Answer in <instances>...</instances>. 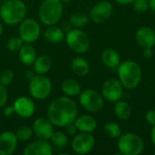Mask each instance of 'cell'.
<instances>
[{
  "mask_svg": "<svg viewBox=\"0 0 155 155\" xmlns=\"http://www.w3.org/2000/svg\"><path fill=\"white\" fill-rule=\"evenodd\" d=\"M77 105L69 97L60 96L54 99L47 109V119L53 125L65 127L72 124L77 117Z\"/></svg>",
  "mask_w": 155,
  "mask_h": 155,
  "instance_id": "cell-1",
  "label": "cell"
},
{
  "mask_svg": "<svg viewBox=\"0 0 155 155\" xmlns=\"http://www.w3.org/2000/svg\"><path fill=\"white\" fill-rule=\"evenodd\" d=\"M116 69L118 79L125 89L133 90L140 84L143 77V71L140 64L132 60L121 62Z\"/></svg>",
  "mask_w": 155,
  "mask_h": 155,
  "instance_id": "cell-2",
  "label": "cell"
},
{
  "mask_svg": "<svg viewBox=\"0 0 155 155\" xmlns=\"http://www.w3.org/2000/svg\"><path fill=\"white\" fill-rule=\"evenodd\" d=\"M26 15V5L22 0H6L0 6V16L8 25L20 24Z\"/></svg>",
  "mask_w": 155,
  "mask_h": 155,
  "instance_id": "cell-3",
  "label": "cell"
},
{
  "mask_svg": "<svg viewBox=\"0 0 155 155\" xmlns=\"http://www.w3.org/2000/svg\"><path fill=\"white\" fill-rule=\"evenodd\" d=\"M64 11V5L60 0H44L39 6V18L48 26L59 22Z\"/></svg>",
  "mask_w": 155,
  "mask_h": 155,
  "instance_id": "cell-4",
  "label": "cell"
},
{
  "mask_svg": "<svg viewBox=\"0 0 155 155\" xmlns=\"http://www.w3.org/2000/svg\"><path fill=\"white\" fill-rule=\"evenodd\" d=\"M116 146L120 154L139 155L143 152L144 143L140 135L134 133H125L117 139Z\"/></svg>",
  "mask_w": 155,
  "mask_h": 155,
  "instance_id": "cell-5",
  "label": "cell"
},
{
  "mask_svg": "<svg viewBox=\"0 0 155 155\" xmlns=\"http://www.w3.org/2000/svg\"><path fill=\"white\" fill-rule=\"evenodd\" d=\"M65 40L69 48L76 54H84L90 48V38L88 35L80 28L71 29L68 31Z\"/></svg>",
  "mask_w": 155,
  "mask_h": 155,
  "instance_id": "cell-6",
  "label": "cell"
},
{
  "mask_svg": "<svg viewBox=\"0 0 155 155\" xmlns=\"http://www.w3.org/2000/svg\"><path fill=\"white\" fill-rule=\"evenodd\" d=\"M79 102L82 107L91 114L100 113L104 106L102 94L94 89H86L80 93Z\"/></svg>",
  "mask_w": 155,
  "mask_h": 155,
  "instance_id": "cell-7",
  "label": "cell"
},
{
  "mask_svg": "<svg viewBox=\"0 0 155 155\" xmlns=\"http://www.w3.org/2000/svg\"><path fill=\"white\" fill-rule=\"evenodd\" d=\"M52 91V83L48 77L37 74L34 75L29 83V93L36 100L46 99Z\"/></svg>",
  "mask_w": 155,
  "mask_h": 155,
  "instance_id": "cell-8",
  "label": "cell"
},
{
  "mask_svg": "<svg viewBox=\"0 0 155 155\" xmlns=\"http://www.w3.org/2000/svg\"><path fill=\"white\" fill-rule=\"evenodd\" d=\"M19 36L26 44L35 42L41 33V28L38 23L32 18L24 19L19 25Z\"/></svg>",
  "mask_w": 155,
  "mask_h": 155,
  "instance_id": "cell-9",
  "label": "cell"
},
{
  "mask_svg": "<svg viewBox=\"0 0 155 155\" xmlns=\"http://www.w3.org/2000/svg\"><path fill=\"white\" fill-rule=\"evenodd\" d=\"M124 86L119 79L109 78L102 86V95L104 100L115 103L122 99L124 95Z\"/></svg>",
  "mask_w": 155,
  "mask_h": 155,
  "instance_id": "cell-10",
  "label": "cell"
},
{
  "mask_svg": "<svg viewBox=\"0 0 155 155\" xmlns=\"http://www.w3.org/2000/svg\"><path fill=\"white\" fill-rule=\"evenodd\" d=\"M114 12L113 4L109 1H100L90 10L89 17L96 24H101L108 20Z\"/></svg>",
  "mask_w": 155,
  "mask_h": 155,
  "instance_id": "cell-11",
  "label": "cell"
},
{
  "mask_svg": "<svg viewBox=\"0 0 155 155\" xmlns=\"http://www.w3.org/2000/svg\"><path fill=\"white\" fill-rule=\"evenodd\" d=\"M95 138L91 133H82L75 135L72 141V148L78 154L89 153L94 147Z\"/></svg>",
  "mask_w": 155,
  "mask_h": 155,
  "instance_id": "cell-12",
  "label": "cell"
},
{
  "mask_svg": "<svg viewBox=\"0 0 155 155\" xmlns=\"http://www.w3.org/2000/svg\"><path fill=\"white\" fill-rule=\"evenodd\" d=\"M13 106L15 109V113L22 118L31 117L35 111V105L34 101L26 96L18 97L15 101Z\"/></svg>",
  "mask_w": 155,
  "mask_h": 155,
  "instance_id": "cell-13",
  "label": "cell"
},
{
  "mask_svg": "<svg viewBox=\"0 0 155 155\" xmlns=\"http://www.w3.org/2000/svg\"><path fill=\"white\" fill-rule=\"evenodd\" d=\"M32 129L34 134L38 139H43V140H50L54 133L53 124L48 119L43 117H39L35 120Z\"/></svg>",
  "mask_w": 155,
  "mask_h": 155,
  "instance_id": "cell-14",
  "label": "cell"
},
{
  "mask_svg": "<svg viewBox=\"0 0 155 155\" xmlns=\"http://www.w3.org/2000/svg\"><path fill=\"white\" fill-rule=\"evenodd\" d=\"M18 140L15 133L3 132L0 134V155H11L16 150Z\"/></svg>",
  "mask_w": 155,
  "mask_h": 155,
  "instance_id": "cell-15",
  "label": "cell"
},
{
  "mask_svg": "<svg viewBox=\"0 0 155 155\" xmlns=\"http://www.w3.org/2000/svg\"><path fill=\"white\" fill-rule=\"evenodd\" d=\"M25 155H52L53 146L48 140L38 139L29 143L24 150Z\"/></svg>",
  "mask_w": 155,
  "mask_h": 155,
  "instance_id": "cell-16",
  "label": "cell"
},
{
  "mask_svg": "<svg viewBox=\"0 0 155 155\" xmlns=\"http://www.w3.org/2000/svg\"><path fill=\"white\" fill-rule=\"evenodd\" d=\"M135 40L142 48L155 46V31L149 26H142L135 33Z\"/></svg>",
  "mask_w": 155,
  "mask_h": 155,
  "instance_id": "cell-17",
  "label": "cell"
},
{
  "mask_svg": "<svg viewBox=\"0 0 155 155\" xmlns=\"http://www.w3.org/2000/svg\"><path fill=\"white\" fill-rule=\"evenodd\" d=\"M74 124H75L78 131L82 133H93L97 127L96 120L88 114H84L76 117Z\"/></svg>",
  "mask_w": 155,
  "mask_h": 155,
  "instance_id": "cell-18",
  "label": "cell"
},
{
  "mask_svg": "<svg viewBox=\"0 0 155 155\" xmlns=\"http://www.w3.org/2000/svg\"><path fill=\"white\" fill-rule=\"evenodd\" d=\"M102 62L108 68H117L121 64V56L117 51L108 48L102 54Z\"/></svg>",
  "mask_w": 155,
  "mask_h": 155,
  "instance_id": "cell-19",
  "label": "cell"
},
{
  "mask_svg": "<svg viewBox=\"0 0 155 155\" xmlns=\"http://www.w3.org/2000/svg\"><path fill=\"white\" fill-rule=\"evenodd\" d=\"M114 112L115 116L121 121H127L132 115V106L131 104L124 100H119L115 102Z\"/></svg>",
  "mask_w": 155,
  "mask_h": 155,
  "instance_id": "cell-20",
  "label": "cell"
},
{
  "mask_svg": "<svg viewBox=\"0 0 155 155\" xmlns=\"http://www.w3.org/2000/svg\"><path fill=\"white\" fill-rule=\"evenodd\" d=\"M19 59L25 65H31L36 59V51L30 44L23 45L19 50Z\"/></svg>",
  "mask_w": 155,
  "mask_h": 155,
  "instance_id": "cell-21",
  "label": "cell"
},
{
  "mask_svg": "<svg viewBox=\"0 0 155 155\" xmlns=\"http://www.w3.org/2000/svg\"><path fill=\"white\" fill-rule=\"evenodd\" d=\"M71 65H72L73 72L78 76H81V77L85 76L90 72V64L84 57L77 56L74 58Z\"/></svg>",
  "mask_w": 155,
  "mask_h": 155,
  "instance_id": "cell-22",
  "label": "cell"
},
{
  "mask_svg": "<svg viewBox=\"0 0 155 155\" xmlns=\"http://www.w3.org/2000/svg\"><path fill=\"white\" fill-rule=\"evenodd\" d=\"M33 64H34V70L36 74H45L52 67V59L48 55L43 54L36 57Z\"/></svg>",
  "mask_w": 155,
  "mask_h": 155,
  "instance_id": "cell-23",
  "label": "cell"
},
{
  "mask_svg": "<svg viewBox=\"0 0 155 155\" xmlns=\"http://www.w3.org/2000/svg\"><path fill=\"white\" fill-rule=\"evenodd\" d=\"M45 38L47 42L51 44L60 43L64 39V31L54 25H51L45 32Z\"/></svg>",
  "mask_w": 155,
  "mask_h": 155,
  "instance_id": "cell-24",
  "label": "cell"
},
{
  "mask_svg": "<svg viewBox=\"0 0 155 155\" xmlns=\"http://www.w3.org/2000/svg\"><path fill=\"white\" fill-rule=\"evenodd\" d=\"M62 90L68 96H76L81 93V86L77 81L74 79H66L62 84Z\"/></svg>",
  "mask_w": 155,
  "mask_h": 155,
  "instance_id": "cell-25",
  "label": "cell"
},
{
  "mask_svg": "<svg viewBox=\"0 0 155 155\" xmlns=\"http://www.w3.org/2000/svg\"><path fill=\"white\" fill-rule=\"evenodd\" d=\"M103 129H104V133L108 137H110L112 139H118L121 136V134H123L120 125L117 123H114V122L106 123L104 125Z\"/></svg>",
  "mask_w": 155,
  "mask_h": 155,
  "instance_id": "cell-26",
  "label": "cell"
},
{
  "mask_svg": "<svg viewBox=\"0 0 155 155\" xmlns=\"http://www.w3.org/2000/svg\"><path fill=\"white\" fill-rule=\"evenodd\" d=\"M89 18H90L89 15H87L85 13L78 11V12L74 13L71 15L70 24H71V25L74 26L75 28H81V27L84 26L85 25H87Z\"/></svg>",
  "mask_w": 155,
  "mask_h": 155,
  "instance_id": "cell-27",
  "label": "cell"
},
{
  "mask_svg": "<svg viewBox=\"0 0 155 155\" xmlns=\"http://www.w3.org/2000/svg\"><path fill=\"white\" fill-rule=\"evenodd\" d=\"M51 143L56 148V149H62L64 148L67 143H68V139H67V136L63 133V132H60V131H57V132H54L51 138Z\"/></svg>",
  "mask_w": 155,
  "mask_h": 155,
  "instance_id": "cell-28",
  "label": "cell"
},
{
  "mask_svg": "<svg viewBox=\"0 0 155 155\" xmlns=\"http://www.w3.org/2000/svg\"><path fill=\"white\" fill-rule=\"evenodd\" d=\"M33 129L30 128L29 126H22L20 127L16 133H15V135H16V138L18 141H21V142H25L27 140H29L32 135H33Z\"/></svg>",
  "mask_w": 155,
  "mask_h": 155,
  "instance_id": "cell-29",
  "label": "cell"
},
{
  "mask_svg": "<svg viewBox=\"0 0 155 155\" xmlns=\"http://www.w3.org/2000/svg\"><path fill=\"white\" fill-rule=\"evenodd\" d=\"M14 77H15L14 73L11 70H9V69L4 70L0 74V84L6 87L13 83Z\"/></svg>",
  "mask_w": 155,
  "mask_h": 155,
  "instance_id": "cell-30",
  "label": "cell"
},
{
  "mask_svg": "<svg viewBox=\"0 0 155 155\" xmlns=\"http://www.w3.org/2000/svg\"><path fill=\"white\" fill-rule=\"evenodd\" d=\"M23 43H24V41L21 39L20 36L11 37L7 42V48L12 52L19 51L20 48L23 46Z\"/></svg>",
  "mask_w": 155,
  "mask_h": 155,
  "instance_id": "cell-31",
  "label": "cell"
},
{
  "mask_svg": "<svg viewBox=\"0 0 155 155\" xmlns=\"http://www.w3.org/2000/svg\"><path fill=\"white\" fill-rule=\"evenodd\" d=\"M133 7L139 14L145 13L149 10V0H134L133 2Z\"/></svg>",
  "mask_w": 155,
  "mask_h": 155,
  "instance_id": "cell-32",
  "label": "cell"
},
{
  "mask_svg": "<svg viewBox=\"0 0 155 155\" xmlns=\"http://www.w3.org/2000/svg\"><path fill=\"white\" fill-rule=\"evenodd\" d=\"M8 100V92L3 84H0V108L5 107Z\"/></svg>",
  "mask_w": 155,
  "mask_h": 155,
  "instance_id": "cell-33",
  "label": "cell"
},
{
  "mask_svg": "<svg viewBox=\"0 0 155 155\" xmlns=\"http://www.w3.org/2000/svg\"><path fill=\"white\" fill-rule=\"evenodd\" d=\"M145 121L147 122L148 124L153 126L155 125V110L151 109L148 110L145 114Z\"/></svg>",
  "mask_w": 155,
  "mask_h": 155,
  "instance_id": "cell-34",
  "label": "cell"
},
{
  "mask_svg": "<svg viewBox=\"0 0 155 155\" xmlns=\"http://www.w3.org/2000/svg\"><path fill=\"white\" fill-rule=\"evenodd\" d=\"M77 131L78 130H77V128H76V126H75V124L74 123L69 124H67L65 126V132H66V134L68 135H71V136L75 135V134H76Z\"/></svg>",
  "mask_w": 155,
  "mask_h": 155,
  "instance_id": "cell-35",
  "label": "cell"
},
{
  "mask_svg": "<svg viewBox=\"0 0 155 155\" xmlns=\"http://www.w3.org/2000/svg\"><path fill=\"white\" fill-rule=\"evenodd\" d=\"M143 55L145 59H152L153 56V48L147 47V48H143Z\"/></svg>",
  "mask_w": 155,
  "mask_h": 155,
  "instance_id": "cell-36",
  "label": "cell"
},
{
  "mask_svg": "<svg viewBox=\"0 0 155 155\" xmlns=\"http://www.w3.org/2000/svg\"><path fill=\"white\" fill-rule=\"evenodd\" d=\"M15 113V109H14V106H6L5 109H4V114L5 116L6 117H11Z\"/></svg>",
  "mask_w": 155,
  "mask_h": 155,
  "instance_id": "cell-37",
  "label": "cell"
},
{
  "mask_svg": "<svg viewBox=\"0 0 155 155\" xmlns=\"http://www.w3.org/2000/svg\"><path fill=\"white\" fill-rule=\"evenodd\" d=\"M117 4L119 5H130V4H133V2L134 0H114Z\"/></svg>",
  "mask_w": 155,
  "mask_h": 155,
  "instance_id": "cell-38",
  "label": "cell"
},
{
  "mask_svg": "<svg viewBox=\"0 0 155 155\" xmlns=\"http://www.w3.org/2000/svg\"><path fill=\"white\" fill-rule=\"evenodd\" d=\"M151 141H152L153 144L155 146V125L153 126V128L151 130Z\"/></svg>",
  "mask_w": 155,
  "mask_h": 155,
  "instance_id": "cell-39",
  "label": "cell"
},
{
  "mask_svg": "<svg viewBox=\"0 0 155 155\" xmlns=\"http://www.w3.org/2000/svg\"><path fill=\"white\" fill-rule=\"evenodd\" d=\"M149 8L155 13V0H149Z\"/></svg>",
  "mask_w": 155,
  "mask_h": 155,
  "instance_id": "cell-40",
  "label": "cell"
},
{
  "mask_svg": "<svg viewBox=\"0 0 155 155\" xmlns=\"http://www.w3.org/2000/svg\"><path fill=\"white\" fill-rule=\"evenodd\" d=\"M62 3H63V5H64V4H68V3H70L71 2V0H60Z\"/></svg>",
  "mask_w": 155,
  "mask_h": 155,
  "instance_id": "cell-41",
  "label": "cell"
},
{
  "mask_svg": "<svg viewBox=\"0 0 155 155\" xmlns=\"http://www.w3.org/2000/svg\"><path fill=\"white\" fill-rule=\"evenodd\" d=\"M2 33H3V25L0 24V35H2Z\"/></svg>",
  "mask_w": 155,
  "mask_h": 155,
  "instance_id": "cell-42",
  "label": "cell"
},
{
  "mask_svg": "<svg viewBox=\"0 0 155 155\" xmlns=\"http://www.w3.org/2000/svg\"><path fill=\"white\" fill-rule=\"evenodd\" d=\"M1 5H2V1L0 0V6H1Z\"/></svg>",
  "mask_w": 155,
  "mask_h": 155,
  "instance_id": "cell-43",
  "label": "cell"
},
{
  "mask_svg": "<svg viewBox=\"0 0 155 155\" xmlns=\"http://www.w3.org/2000/svg\"><path fill=\"white\" fill-rule=\"evenodd\" d=\"M153 154H154V155H155V151H154V152H153Z\"/></svg>",
  "mask_w": 155,
  "mask_h": 155,
  "instance_id": "cell-44",
  "label": "cell"
}]
</instances>
